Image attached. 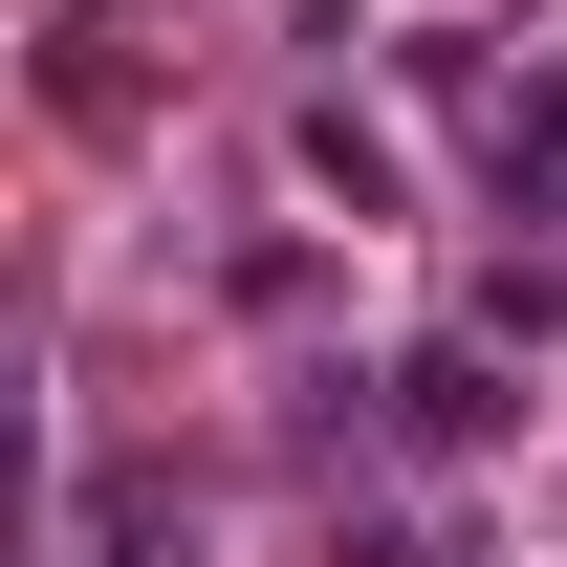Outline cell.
Wrapping results in <instances>:
<instances>
[{
	"instance_id": "1",
	"label": "cell",
	"mask_w": 567,
	"mask_h": 567,
	"mask_svg": "<svg viewBox=\"0 0 567 567\" xmlns=\"http://www.w3.org/2000/svg\"><path fill=\"white\" fill-rule=\"evenodd\" d=\"M502 415H524V393H502V306H481V328H436V350L393 371V436H415V458H481Z\"/></svg>"
},
{
	"instance_id": "2",
	"label": "cell",
	"mask_w": 567,
	"mask_h": 567,
	"mask_svg": "<svg viewBox=\"0 0 567 567\" xmlns=\"http://www.w3.org/2000/svg\"><path fill=\"white\" fill-rule=\"evenodd\" d=\"M66 567H197V502L153 481V458H87V502H66Z\"/></svg>"
},
{
	"instance_id": "3",
	"label": "cell",
	"mask_w": 567,
	"mask_h": 567,
	"mask_svg": "<svg viewBox=\"0 0 567 567\" xmlns=\"http://www.w3.org/2000/svg\"><path fill=\"white\" fill-rule=\"evenodd\" d=\"M502 218H546V240H567V66L502 110Z\"/></svg>"
}]
</instances>
